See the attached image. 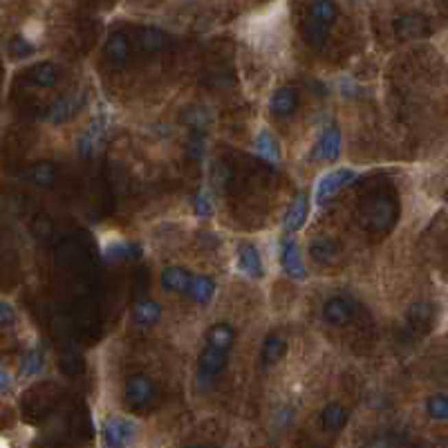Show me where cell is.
Masks as SVG:
<instances>
[{
    "label": "cell",
    "instance_id": "cell-29",
    "mask_svg": "<svg viewBox=\"0 0 448 448\" xmlns=\"http://www.w3.org/2000/svg\"><path fill=\"white\" fill-rule=\"evenodd\" d=\"M101 134H104V128L99 126V121H95L86 132L81 134V139H79V153H81L83 157L92 155V150H95L97 141L101 139Z\"/></svg>",
    "mask_w": 448,
    "mask_h": 448
},
{
    "label": "cell",
    "instance_id": "cell-12",
    "mask_svg": "<svg viewBox=\"0 0 448 448\" xmlns=\"http://www.w3.org/2000/svg\"><path fill=\"white\" fill-rule=\"evenodd\" d=\"M198 366H200V377L202 379H213L226 368V352L207 345V350L200 354Z\"/></svg>",
    "mask_w": 448,
    "mask_h": 448
},
{
    "label": "cell",
    "instance_id": "cell-36",
    "mask_svg": "<svg viewBox=\"0 0 448 448\" xmlns=\"http://www.w3.org/2000/svg\"><path fill=\"white\" fill-rule=\"evenodd\" d=\"M61 368L65 375H77V372L83 370V363H81V357L74 352H65L61 357Z\"/></svg>",
    "mask_w": 448,
    "mask_h": 448
},
{
    "label": "cell",
    "instance_id": "cell-5",
    "mask_svg": "<svg viewBox=\"0 0 448 448\" xmlns=\"http://www.w3.org/2000/svg\"><path fill=\"white\" fill-rule=\"evenodd\" d=\"M352 314H354L352 303L345 300V298H341V296H334V298H329V300L325 303V307H323V318H325L332 327L348 325L350 320H352Z\"/></svg>",
    "mask_w": 448,
    "mask_h": 448
},
{
    "label": "cell",
    "instance_id": "cell-7",
    "mask_svg": "<svg viewBox=\"0 0 448 448\" xmlns=\"http://www.w3.org/2000/svg\"><path fill=\"white\" fill-rule=\"evenodd\" d=\"M428 30V21L421 14H405L394 23V32L399 38H421L426 36Z\"/></svg>",
    "mask_w": 448,
    "mask_h": 448
},
{
    "label": "cell",
    "instance_id": "cell-23",
    "mask_svg": "<svg viewBox=\"0 0 448 448\" xmlns=\"http://www.w3.org/2000/svg\"><path fill=\"white\" fill-rule=\"evenodd\" d=\"M285 354H287L285 339H281V336H276V334L267 336L265 343H263V363H265V368L276 366V363L281 361Z\"/></svg>",
    "mask_w": 448,
    "mask_h": 448
},
{
    "label": "cell",
    "instance_id": "cell-25",
    "mask_svg": "<svg viewBox=\"0 0 448 448\" xmlns=\"http://www.w3.org/2000/svg\"><path fill=\"white\" fill-rule=\"evenodd\" d=\"M408 325L417 332H426V329L433 325V309L426 303H417L412 305L408 311Z\"/></svg>",
    "mask_w": 448,
    "mask_h": 448
},
{
    "label": "cell",
    "instance_id": "cell-17",
    "mask_svg": "<svg viewBox=\"0 0 448 448\" xmlns=\"http://www.w3.org/2000/svg\"><path fill=\"white\" fill-rule=\"evenodd\" d=\"M171 43V38H168V34L157 30V27H143L139 32V49L146 54H157L162 52V49L168 47Z\"/></svg>",
    "mask_w": 448,
    "mask_h": 448
},
{
    "label": "cell",
    "instance_id": "cell-33",
    "mask_svg": "<svg viewBox=\"0 0 448 448\" xmlns=\"http://www.w3.org/2000/svg\"><path fill=\"white\" fill-rule=\"evenodd\" d=\"M211 182H213L215 189H224V186L231 182V168L224 162L213 164V168H211Z\"/></svg>",
    "mask_w": 448,
    "mask_h": 448
},
{
    "label": "cell",
    "instance_id": "cell-1",
    "mask_svg": "<svg viewBox=\"0 0 448 448\" xmlns=\"http://www.w3.org/2000/svg\"><path fill=\"white\" fill-rule=\"evenodd\" d=\"M359 220L372 233L390 231L397 222V204L390 193H375L359 207Z\"/></svg>",
    "mask_w": 448,
    "mask_h": 448
},
{
    "label": "cell",
    "instance_id": "cell-18",
    "mask_svg": "<svg viewBox=\"0 0 448 448\" xmlns=\"http://www.w3.org/2000/svg\"><path fill=\"white\" fill-rule=\"evenodd\" d=\"M23 177L30 184L38 186V189H52L56 182V168L49 162H40V164H34L30 171H25Z\"/></svg>",
    "mask_w": 448,
    "mask_h": 448
},
{
    "label": "cell",
    "instance_id": "cell-21",
    "mask_svg": "<svg viewBox=\"0 0 448 448\" xmlns=\"http://www.w3.org/2000/svg\"><path fill=\"white\" fill-rule=\"evenodd\" d=\"M27 79L36 88H52L58 81V70L54 63H36L27 70Z\"/></svg>",
    "mask_w": 448,
    "mask_h": 448
},
{
    "label": "cell",
    "instance_id": "cell-11",
    "mask_svg": "<svg viewBox=\"0 0 448 448\" xmlns=\"http://www.w3.org/2000/svg\"><path fill=\"white\" fill-rule=\"evenodd\" d=\"M104 435L110 446H123V444H128L130 437L134 435V426H132V421L123 419V417H113L106 421Z\"/></svg>",
    "mask_w": 448,
    "mask_h": 448
},
{
    "label": "cell",
    "instance_id": "cell-26",
    "mask_svg": "<svg viewBox=\"0 0 448 448\" xmlns=\"http://www.w3.org/2000/svg\"><path fill=\"white\" fill-rule=\"evenodd\" d=\"M189 294H191L193 300L200 303V305H207V303L213 298L215 285H213V281H211V278H207V276H196V278H193V283H191Z\"/></svg>",
    "mask_w": 448,
    "mask_h": 448
},
{
    "label": "cell",
    "instance_id": "cell-39",
    "mask_svg": "<svg viewBox=\"0 0 448 448\" xmlns=\"http://www.w3.org/2000/svg\"><path fill=\"white\" fill-rule=\"evenodd\" d=\"M34 233H36L38 238H47V235H52V224H49V220L38 217L36 222H34Z\"/></svg>",
    "mask_w": 448,
    "mask_h": 448
},
{
    "label": "cell",
    "instance_id": "cell-41",
    "mask_svg": "<svg viewBox=\"0 0 448 448\" xmlns=\"http://www.w3.org/2000/svg\"><path fill=\"white\" fill-rule=\"evenodd\" d=\"M444 198H446V204H448V189H446V196Z\"/></svg>",
    "mask_w": 448,
    "mask_h": 448
},
{
    "label": "cell",
    "instance_id": "cell-19",
    "mask_svg": "<svg viewBox=\"0 0 448 448\" xmlns=\"http://www.w3.org/2000/svg\"><path fill=\"white\" fill-rule=\"evenodd\" d=\"M318 155L325 159V162H336L341 155V130L336 126H329L323 132L318 143Z\"/></svg>",
    "mask_w": 448,
    "mask_h": 448
},
{
    "label": "cell",
    "instance_id": "cell-4",
    "mask_svg": "<svg viewBox=\"0 0 448 448\" xmlns=\"http://www.w3.org/2000/svg\"><path fill=\"white\" fill-rule=\"evenodd\" d=\"M83 104H86L83 92H70V95H65V97L54 101L52 108H49V113H47V121L54 123V126L70 121L79 115V110L83 108Z\"/></svg>",
    "mask_w": 448,
    "mask_h": 448
},
{
    "label": "cell",
    "instance_id": "cell-37",
    "mask_svg": "<svg viewBox=\"0 0 448 448\" xmlns=\"http://www.w3.org/2000/svg\"><path fill=\"white\" fill-rule=\"evenodd\" d=\"M32 52H34V45L30 43V40H25L23 36L14 38L10 43V54L14 58H25V56H30Z\"/></svg>",
    "mask_w": 448,
    "mask_h": 448
},
{
    "label": "cell",
    "instance_id": "cell-15",
    "mask_svg": "<svg viewBox=\"0 0 448 448\" xmlns=\"http://www.w3.org/2000/svg\"><path fill=\"white\" fill-rule=\"evenodd\" d=\"M162 318V305L155 300L141 298L132 305V320L139 327H153Z\"/></svg>",
    "mask_w": 448,
    "mask_h": 448
},
{
    "label": "cell",
    "instance_id": "cell-27",
    "mask_svg": "<svg viewBox=\"0 0 448 448\" xmlns=\"http://www.w3.org/2000/svg\"><path fill=\"white\" fill-rule=\"evenodd\" d=\"M256 148L267 162H278V159H281V146H278V141L274 139V134L269 130H263L256 137Z\"/></svg>",
    "mask_w": 448,
    "mask_h": 448
},
{
    "label": "cell",
    "instance_id": "cell-2",
    "mask_svg": "<svg viewBox=\"0 0 448 448\" xmlns=\"http://www.w3.org/2000/svg\"><path fill=\"white\" fill-rule=\"evenodd\" d=\"M123 399L130 410H146L155 401V386L146 375H134L126 381Z\"/></svg>",
    "mask_w": 448,
    "mask_h": 448
},
{
    "label": "cell",
    "instance_id": "cell-38",
    "mask_svg": "<svg viewBox=\"0 0 448 448\" xmlns=\"http://www.w3.org/2000/svg\"><path fill=\"white\" fill-rule=\"evenodd\" d=\"M14 323H16V311L12 309L10 303H3V305H0V325L7 329V327H12Z\"/></svg>",
    "mask_w": 448,
    "mask_h": 448
},
{
    "label": "cell",
    "instance_id": "cell-9",
    "mask_svg": "<svg viewBox=\"0 0 448 448\" xmlns=\"http://www.w3.org/2000/svg\"><path fill=\"white\" fill-rule=\"evenodd\" d=\"M106 58L115 67H123L128 63V56H130V43H128V36L123 32H115L110 34L108 43H106Z\"/></svg>",
    "mask_w": 448,
    "mask_h": 448
},
{
    "label": "cell",
    "instance_id": "cell-8",
    "mask_svg": "<svg viewBox=\"0 0 448 448\" xmlns=\"http://www.w3.org/2000/svg\"><path fill=\"white\" fill-rule=\"evenodd\" d=\"M298 104H300L298 92H296L294 88H281V90L274 92L269 108H272L274 117H281V119H285V117H292L296 110H298Z\"/></svg>",
    "mask_w": 448,
    "mask_h": 448
},
{
    "label": "cell",
    "instance_id": "cell-6",
    "mask_svg": "<svg viewBox=\"0 0 448 448\" xmlns=\"http://www.w3.org/2000/svg\"><path fill=\"white\" fill-rule=\"evenodd\" d=\"M309 256L314 263L318 265H334L336 260H339L341 256V247L336 244L332 238H327V235H320V238L316 240H311L309 244Z\"/></svg>",
    "mask_w": 448,
    "mask_h": 448
},
{
    "label": "cell",
    "instance_id": "cell-3",
    "mask_svg": "<svg viewBox=\"0 0 448 448\" xmlns=\"http://www.w3.org/2000/svg\"><path fill=\"white\" fill-rule=\"evenodd\" d=\"M352 182H354V173L348 171V168H339V171L323 175L316 186V202L318 204H327L329 200L339 196L345 186H350Z\"/></svg>",
    "mask_w": 448,
    "mask_h": 448
},
{
    "label": "cell",
    "instance_id": "cell-34",
    "mask_svg": "<svg viewBox=\"0 0 448 448\" xmlns=\"http://www.w3.org/2000/svg\"><path fill=\"white\" fill-rule=\"evenodd\" d=\"M207 153V139H204V132H198L189 139V157L191 159H202Z\"/></svg>",
    "mask_w": 448,
    "mask_h": 448
},
{
    "label": "cell",
    "instance_id": "cell-35",
    "mask_svg": "<svg viewBox=\"0 0 448 448\" xmlns=\"http://www.w3.org/2000/svg\"><path fill=\"white\" fill-rule=\"evenodd\" d=\"M213 213V200L207 191H200L198 198H196V215L198 217H209Z\"/></svg>",
    "mask_w": 448,
    "mask_h": 448
},
{
    "label": "cell",
    "instance_id": "cell-13",
    "mask_svg": "<svg viewBox=\"0 0 448 448\" xmlns=\"http://www.w3.org/2000/svg\"><path fill=\"white\" fill-rule=\"evenodd\" d=\"M329 27H332V25L318 21V19H314V16H307V21L303 23V38H305V43L309 47H314L316 52H320L327 43Z\"/></svg>",
    "mask_w": 448,
    "mask_h": 448
},
{
    "label": "cell",
    "instance_id": "cell-28",
    "mask_svg": "<svg viewBox=\"0 0 448 448\" xmlns=\"http://www.w3.org/2000/svg\"><path fill=\"white\" fill-rule=\"evenodd\" d=\"M309 16H314V19L332 25L336 21V16H339V10H336L334 0H314L309 7Z\"/></svg>",
    "mask_w": 448,
    "mask_h": 448
},
{
    "label": "cell",
    "instance_id": "cell-20",
    "mask_svg": "<svg viewBox=\"0 0 448 448\" xmlns=\"http://www.w3.org/2000/svg\"><path fill=\"white\" fill-rule=\"evenodd\" d=\"M307 213H309V204H307V196H298L294 200V204L290 207L285 215V231L287 233H294L303 229V224H305L307 220Z\"/></svg>",
    "mask_w": 448,
    "mask_h": 448
},
{
    "label": "cell",
    "instance_id": "cell-10",
    "mask_svg": "<svg viewBox=\"0 0 448 448\" xmlns=\"http://www.w3.org/2000/svg\"><path fill=\"white\" fill-rule=\"evenodd\" d=\"M281 263L285 274L294 278V281H303L305 278V267H303V258H300V249L294 240H287L283 244V253H281Z\"/></svg>",
    "mask_w": 448,
    "mask_h": 448
},
{
    "label": "cell",
    "instance_id": "cell-40",
    "mask_svg": "<svg viewBox=\"0 0 448 448\" xmlns=\"http://www.w3.org/2000/svg\"><path fill=\"white\" fill-rule=\"evenodd\" d=\"M7 390V372H3V392Z\"/></svg>",
    "mask_w": 448,
    "mask_h": 448
},
{
    "label": "cell",
    "instance_id": "cell-30",
    "mask_svg": "<svg viewBox=\"0 0 448 448\" xmlns=\"http://www.w3.org/2000/svg\"><path fill=\"white\" fill-rule=\"evenodd\" d=\"M426 412H428V417L435 419V421L448 419V397L446 394H433L426 401Z\"/></svg>",
    "mask_w": 448,
    "mask_h": 448
},
{
    "label": "cell",
    "instance_id": "cell-22",
    "mask_svg": "<svg viewBox=\"0 0 448 448\" xmlns=\"http://www.w3.org/2000/svg\"><path fill=\"white\" fill-rule=\"evenodd\" d=\"M233 341H235V332H233V327L226 325V323L213 325L207 334V343L211 345V348L222 350V352H229L233 348Z\"/></svg>",
    "mask_w": 448,
    "mask_h": 448
},
{
    "label": "cell",
    "instance_id": "cell-16",
    "mask_svg": "<svg viewBox=\"0 0 448 448\" xmlns=\"http://www.w3.org/2000/svg\"><path fill=\"white\" fill-rule=\"evenodd\" d=\"M191 283H193V278L184 267H166L162 272V287L166 292L184 294L191 290Z\"/></svg>",
    "mask_w": 448,
    "mask_h": 448
},
{
    "label": "cell",
    "instance_id": "cell-14",
    "mask_svg": "<svg viewBox=\"0 0 448 448\" xmlns=\"http://www.w3.org/2000/svg\"><path fill=\"white\" fill-rule=\"evenodd\" d=\"M238 267L244 276L249 278H263V260H260V253L253 244H240L238 249Z\"/></svg>",
    "mask_w": 448,
    "mask_h": 448
},
{
    "label": "cell",
    "instance_id": "cell-31",
    "mask_svg": "<svg viewBox=\"0 0 448 448\" xmlns=\"http://www.w3.org/2000/svg\"><path fill=\"white\" fill-rule=\"evenodd\" d=\"M43 370V354L38 350H32L23 357L21 361V375L25 377H36L38 372Z\"/></svg>",
    "mask_w": 448,
    "mask_h": 448
},
{
    "label": "cell",
    "instance_id": "cell-32",
    "mask_svg": "<svg viewBox=\"0 0 448 448\" xmlns=\"http://www.w3.org/2000/svg\"><path fill=\"white\" fill-rule=\"evenodd\" d=\"M184 121L189 123L193 130L204 132L207 123H209V115H207V110H202V108H193V110H189V113L184 115Z\"/></svg>",
    "mask_w": 448,
    "mask_h": 448
},
{
    "label": "cell",
    "instance_id": "cell-24",
    "mask_svg": "<svg viewBox=\"0 0 448 448\" xmlns=\"http://www.w3.org/2000/svg\"><path fill=\"white\" fill-rule=\"evenodd\" d=\"M345 408L341 403H329L327 408L320 412V421H323V428L329 430V433H339V430L345 426Z\"/></svg>",
    "mask_w": 448,
    "mask_h": 448
}]
</instances>
